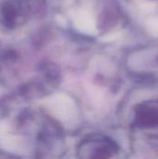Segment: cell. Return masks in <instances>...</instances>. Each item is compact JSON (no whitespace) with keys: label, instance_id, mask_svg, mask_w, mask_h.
<instances>
[{"label":"cell","instance_id":"1","mask_svg":"<svg viewBox=\"0 0 158 159\" xmlns=\"http://www.w3.org/2000/svg\"><path fill=\"white\" fill-rule=\"evenodd\" d=\"M49 108L57 117L64 121L70 120L75 115V105L74 102L64 95L54 96L50 100Z\"/></svg>","mask_w":158,"mask_h":159}]
</instances>
